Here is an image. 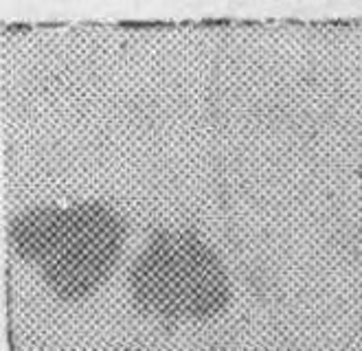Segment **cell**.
I'll return each instance as SVG.
<instances>
[{
  "label": "cell",
  "instance_id": "cell-1",
  "mask_svg": "<svg viewBox=\"0 0 362 351\" xmlns=\"http://www.w3.org/2000/svg\"><path fill=\"white\" fill-rule=\"evenodd\" d=\"M9 241L59 301L77 303L95 294L117 270L127 219L103 200L37 205L11 219Z\"/></svg>",
  "mask_w": 362,
  "mask_h": 351
},
{
  "label": "cell",
  "instance_id": "cell-2",
  "mask_svg": "<svg viewBox=\"0 0 362 351\" xmlns=\"http://www.w3.org/2000/svg\"><path fill=\"white\" fill-rule=\"evenodd\" d=\"M134 310L160 323H206L226 312L233 285L220 253L196 229H154L127 270Z\"/></svg>",
  "mask_w": 362,
  "mask_h": 351
},
{
  "label": "cell",
  "instance_id": "cell-3",
  "mask_svg": "<svg viewBox=\"0 0 362 351\" xmlns=\"http://www.w3.org/2000/svg\"><path fill=\"white\" fill-rule=\"evenodd\" d=\"M220 351H228V349H220Z\"/></svg>",
  "mask_w": 362,
  "mask_h": 351
}]
</instances>
